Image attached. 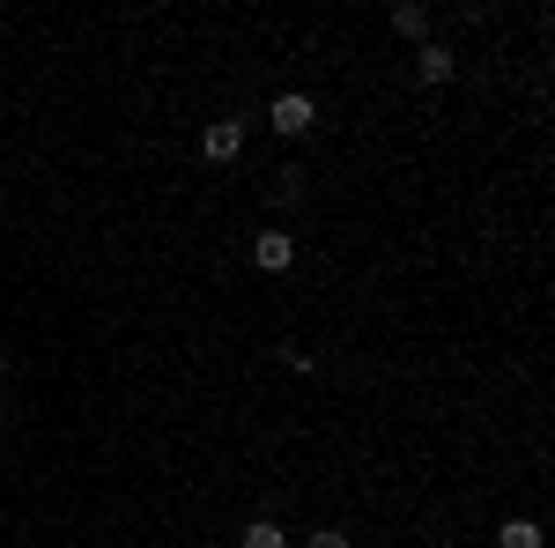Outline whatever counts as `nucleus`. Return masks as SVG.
Listing matches in <instances>:
<instances>
[{"mask_svg": "<svg viewBox=\"0 0 555 548\" xmlns=\"http://www.w3.org/2000/svg\"><path fill=\"white\" fill-rule=\"evenodd\" d=\"M496 548H541V519H504Z\"/></svg>", "mask_w": 555, "mask_h": 548, "instance_id": "5", "label": "nucleus"}, {"mask_svg": "<svg viewBox=\"0 0 555 548\" xmlns=\"http://www.w3.org/2000/svg\"><path fill=\"white\" fill-rule=\"evenodd\" d=\"M304 548H356V541H348L341 526H319V534H311V541H304Z\"/></svg>", "mask_w": 555, "mask_h": 548, "instance_id": "8", "label": "nucleus"}, {"mask_svg": "<svg viewBox=\"0 0 555 548\" xmlns=\"http://www.w3.org/2000/svg\"><path fill=\"white\" fill-rule=\"evenodd\" d=\"M237 548H289V534H282L274 519H253V526H245V541H237Z\"/></svg>", "mask_w": 555, "mask_h": 548, "instance_id": "6", "label": "nucleus"}, {"mask_svg": "<svg viewBox=\"0 0 555 548\" xmlns=\"http://www.w3.org/2000/svg\"><path fill=\"white\" fill-rule=\"evenodd\" d=\"M289 259H297V238H289V230H259V238H253V267L282 275Z\"/></svg>", "mask_w": 555, "mask_h": 548, "instance_id": "2", "label": "nucleus"}, {"mask_svg": "<svg viewBox=\"0 0 555 548\" xmlns=\"http://www.w3.org/2000/svg\"><path fill=\"white\" fill-rule=\"evenodd\" d=\"M201 156H208V164H237V156H245V119H215V127L201 133Z\"/></svg>", "mask_w": 555, "mask_h": 548, "instance_id": "1", "label": "nucleus"}, {"mask_svg": "<svg viewBox=\"0 0 555 548\" xmlns=\"http://www.w3.org/2000/svg\"><path fill=\"white\" fill-rule=\"evenodd\" d=\"M311 119H319V112H311V97H297V89L274 97V112H267V127H274V133H304Z\"/></svg>", "mask_w": 555, "mask_h": 548, "instance_id": "3", "label": "nucleus"}, {"mask_svg": "<svg viewBox=\"0 0 555 548\" xmlns=\"http://www.w3.org/2000/svg\"><path fill=\"white\" fill-rule=\"evenodd\" d=\"M392 30H400V38H429V8H415V0L392 8Z\"/></svg>", "mask_w": 555, "mask_h": 548, "instance_id": "7", "label": "nucleus"}, {"mask_svg": "<svg viewBox=\"0 0 555 548\" xmlns=\"http://www.w3.org/2000/svg\"><path fill=\"white\" fill-rule=\"evenodd\" d=\"M415 75L423 82H452V44H423L415 52Z\"/></svg>", "mask_w": 555, "mask_h": 548, "instance_id": "4", "label": "nucleus"}, {"mask_svg": "<svg viewBox=\"0 0 555 548\" xmlns=\"http://www.w3.org/2000/svg\"><path fill=\"white\" fill-rule=\"evenodd\" d=\"M0 379H8V356H0Z\"/></svg>", "mask_w": 555, "mask_h": 548, "instance_id": "9", "label": "nucleus"}, {"mask_svg": "<svg viewBox=\"0 0 555 548\" xmlns=\"http://www.w3.org/2000/svg\"><path fill=\"white\" fill-rule=\"evenodd\" d=\"M201 548H222V541H201Z\"/></svg>", "mask_w": 555, "mask_h": 548, "instance_id": "10", "label": "nucleus"}]
</instances>
